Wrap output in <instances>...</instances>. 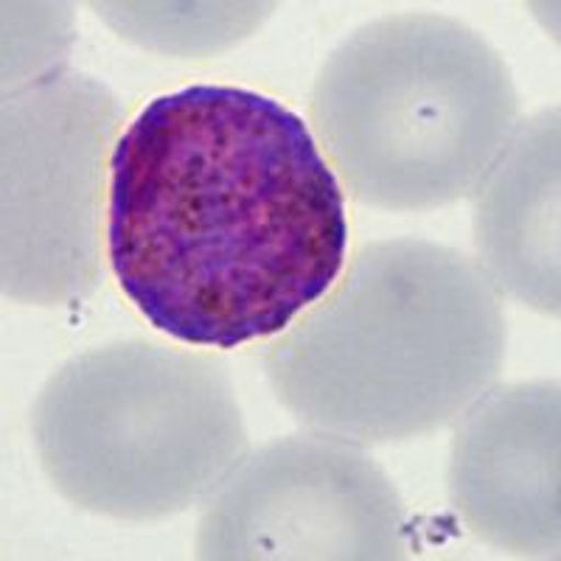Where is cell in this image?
I'll use <instances>...</instances> for the list:
<instances>
[{
  "mask_svg": "<svg viewBox=\"0 0 561 561\" xmlns=\"http://www.w3.org/2000/svg\"><path fill=\"white\" fill-rule=\"evenodd\" d=\"M203 559H393L402 503L337 435L275 440L233 466L199 523Z\"/></svg>",
  "mask_w": 561,
  "mask_h": 561,
  "instance_id": "5",
  "label": "cell"
},
{
  "mask_svg": "<svg viewBox=\"0 0 561 561\" xmlns=\"http://www.w3.org/2000/svg\"><path fill=\"white\" fill-rule=\"evenodd\" d=\"M503 312L463 253L368 244L345 278L267 351L295 419L337 438L404 440L444 427L494 382Z\"/></svg>",
  "mask_w": 561,
  "mask_h": 561,
  "instance_id": "2",
  "label": "cell"
},
{
  "mask_svg": "<svg viewBox=\"0 0 561 561\" xmlns=\"http://www.w3.org/2000/svg\"><path fill=\"white\" fill-rule=\"evenodd\" d=\"M348 214L298 113L255 90L158 96L110 158L107 259L149 325L237 348L287 332L337 284Z\"/></svg>",
  "mask_w": 561,
  "mask_h": 561,
  "instance_id": "1",
  "label": "cell"
},
{
  "mask_svg": "<svg viewBox=\"0 0 561 561\" xmlns=\"http://www.w3.org/2000/svg\"><path fill=\"white\" fill-rule=\"evenodd\" d=\"M45 474L110 517H163L219 483L244 447L222 365L154 343L70 359L34 408Z\"/></svg>",
  "mask_w": 561,
  "mask_h": 561,
  "instance_id": "4",
  "label": "cell"
},
{
  "mask_svg": "<svg viewBox=\"0 0 561 561\" xmlns=\"http://www.w3.org/2000/svg\"><path fill=\"white\" fill-rule=\"evenodd\" d=\"M312 118L351 194L433 208L474 192L508 149V70L463 23L396 14L359 28L323 65Z\"/></svg>",
  "mask_w": 561,
  "mask_h": 561,
  "instance_id": "3",
  "label": "cell"
}]
</instances>
